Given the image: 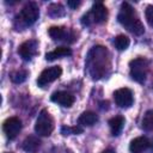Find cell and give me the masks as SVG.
Segmentation results:
<instances>
[{
	"label": "cell",
	"mask_w": 153,
	"mask_h": 153,
	"mask_svg": "<svg viewBox=\"0 0 153 153\" xmlns=\"http://www.w3.org/2000/svg\"><path fill=\"white\" fill-rule=\"evenodd\" d=\"M129 67H130V76L133 78V80H135L139 84H143L147 75L148 62L143 57H137L130 61Z\"/></svg>",
	"instance_id": "cell-6"
},
{
	"label": "cell",
	"mask_w": 153,
	"mask_h": 153,
	"mask_svg": "<svg viewBox=\"0 0 153 153\" xmlns=\"http://www.w3.org/2000/svg\"><path fill=\"white\" fill-rule=\"evenodd\" d=\"M129 43H130L129 38L124 35H118L114 39V44L118 50H126L129 47Z\"/></svg>",
	"instance_id": "cell-20"
},
{
	"label": "cell",
	"mask_w": 153,
	"mask_h": 153,
	"mask_svg": "<svg viewBox=\"0 0 153 153\" xmlns=\"http://www.w3.org/2000/svg\"><path fill=\"white\" fill-rule=\"evenodd\" d=\"M71 54H72V50H71L68 47H57L55 50L49 51V53H47V54H45V60L53 61V60L59 59V57L69 56Z\"/></svg>",
	"instance_id": "cell-15"
},
{
	"label": "cell",
	"mask_w": 153,
	"mask_h": 153,
	"mask_svg": "<svg viewBox=\"0 0 153 153\" xmlns=\"http://www.w3.org/2000/svg\"><path fill=\"white\" fill-rule=\"evenodd\" d=\"M61 74H62V69L60 66H53V67L45 68L39 74L38 79H37V84L39 86H45L47 84H50L54 80H56Z\"/></svg>",
	"instance_id": "cell-7"
},
{
	"label": "cell",
	"mask_w": 153,
	"mask_h": 153,
	"mask_svg": "<svg viewBox=\"0 0 153 153\" xmlns=\"http://www.w3.org/2000/svg\"><path fill=\"white\" fill-rule=\"evenodd\" d=\"M145 16H146V19L148 22V24L153 27V6L152 5H148L145 10Z\"/></svg>",
	"instance_id": "cell-23"
},
{
	"label": "cell",
	"mask_w": 153,
	"mask_h": 153,
	"mask_svg": "<svg viewBox=\"0 0 153 153\" xmlns=\"http://www.w3.org/2000/svg\"><path fill=\"white\" fill-rule=\"evenodd\" d=\"M48 14L53 18H57V17H62L65 14V8L61 4H51L48 7Z\"/></svg>",
	"instance_id": "cell-19"
},
{
	"label": "cell",
	"mask_w": 153,
	"mask_h": 153,
	"mask_svg": "<svg viewBox=\"0 0 153 153\" xmlns=\"http://www.w3.org/2000/svg\"><path fill=\"white\" fill-rule=\"evenodd\" d=\"M2 130L6 134V136L10 140H13L17 137L19 131L22 130V122L18 117H10L4 122Z\"/></svg>",
	"instance_id": "cell-8"
},
{
	"label": "cell",
	"mask_w": 153,
	"mask_h": 153,
	"mask_svg": "<svg viewBox=\"0 0 153 153\" xmlns=\"http://www.w3.org/2000/svg\"><path fill=\"white\" fill-rule=\"evenodd\" d=\"M109 126H110V129H111V134L114 136L118 135L121 133L123 126H124V118L122 116H115L109 121Z\"/></svg>",
	"instance_id": "cell-17"
},
{
	"label": "cell",
	"mask_w": 153,
	"mask_h": 153,
	"mask_svg": "<svg viewBox=\"0 0 153 153\" xmlns=\"http://www.w3.org/2000/svg\"><path fill=\"white\" fill-rule=\"evenodd\" d=\"M51 100H53L54 103L60 104L61 106L69 108V106H72L73 103H74V96L71 94L69 92L59 91V92L53 93V96H51Z\"/></svg>",
	"instance_id": "cell-11"
},
{
	"label": "cell",
	"mask_w": 153,
	"mask_h": 153,
	"mask_svg": "<svg viewBox=\"0 0 153 153\" xmlns=\"http://www.w3.org/2000/svg\"><path fill=\"white\" fill-rule=\"evenodd\" d=\"M53 129H54V121H53L50 114L45 109H43L36 120L35 131L41 136H49L51 134Z\"/></svg>",
	"instance_id": "cell-5"
},
{
	"label": "cell",
	"mask_w": 153,
	"mask_h": 153,
	"mask_svg": "<svg viewBox=\"0 0 153 153\" xmlns=\"http://www.w3.org/2000/svg\"><path fill=\"white\" fill-rule=\"evenodd\" d=\"M109 66V53L105 47L96 45L88 51V55L86 57V67L88 74L93 80H98L104 76Z\"/></svg>",
	"instance_id": "cell-1"
},
{
	"label": "cell",
	"mask_w": 153,
	"mask_h": 153,
	"mask_svg": "<svg viewBox=\"0 0 153 153\" xmlns=\"http://www.w3.org/2000/svg\"><path fill=\"white\" fill-rule=\"evenodd\" d=\"M141 124H142V128L146 131L153 130V110L146 111V114L143 115V118H142Z\"/></svg>",
	"instance_id": "cell-18"
},
{
	"label": "cell",
	"mask_w": 153,
	"mask_h": 153,
	"mask_svg": "<svg viewBox=\"0 0 153 153\" xmlns=\"http://www.w3.org/2000/svg\"><path fill=\"white\" fill-rule=\"evenodd\" d=\"M117 19H118L120 24L126 26L130 32H133L136 36H141L145 32L143 24L137 18L133 7L128 2H123L121 5V10H120V13L117 16Z\"/></svg>",
	"instance_id": "cell-2"
},
{
	"label": "cell",
	"mask_w": 153,
	"mask_h": 153,
	"mask_svg": "<svg viewBox=\"0 0 153 153\" xmlns=\"http://www.w3.org/2000/svg\"><path fill=\"white\" fill-rule=\"evenodd\" d=\"M61 133L63 135H71V134H80L82 133V128L81 127H68V126H63L61 128Z\"/></svg>",
	"instance_id": "cell-22"
},
{
	"label": "cell",
	"mask_w": 153,
	"mask_h": 153,
	"mask_svg": "<svg viewBox=\"0 0 153 153\" xmlns=\"http://www.w3.org/2000/svg\"><path fill=\"white\" fill-rule=\"evenodd\" d=\"M41 142L36 136H27L23 142V149L26 153H36L39 149Z\"/></svg>",
	"instance_id": "cell-13"
},
{
	"label": "cell",
	"mask_w": 153,
	"mask_h": 153,
	"mask_svg": "<svg viewBox=\"0 0 153 153\" xmlns=\"http://www.w3.org/2000/svg\"><path fill=\"white\" fill-rule=\"evenodd\" d=\"M98 121V116L93 112V111H85L82 112L79 118H78V122L80 126H85V127H91L93 126L96 122Z\"/></svg>",
	"instance_id": "cell-14"
},
{
	"label": "cell",
	"mask_w": 153,
	"mask_h": 153,
	"mask_svg": "<svg viewBox=\"0 0 153 153\" xmlns=\"http://www.w3.org/2000/svg\"><path fill=\"white\" fill-rule=\"evenodd\" d=\"M26 78H27V72L24 71V69L17 71V72H14V73L11 74V79H12V81L16 82V84H20V82L25 81Z\"/></svg>",
	"instance_id": "cell-21"
},
{
	"label": "cell",
	"mask_w": 153,
	"mask_h": 153,
	"mask_svg": "<svg viewBox=\"0 0 153 153\" xmlns=\"http://www.w3.org/2000/svg\"><path fill=\"white\" fill-rule=\"evenodd\" d=\"M114 99H115V103L120 108H129L134 100L133 99V92L127 87L118 88L114 93Z\"/></svg>",
	"instance_id": "cell-10"
},
{
	"label": "cell",
	"mask_w": 153,
	"mask_h": 153,
	"mask_svg": "<svg viewBox=\"0 0 153 153\" xmlns=\"http://www.w3.org/2000/svg\"><path fill=\"white\" fill-rule=\"evenodd\" d=\"M67 5H68L71 8H76V7L80 5V1H79V0H68V1H67Z\"/></svg>",
	"instance_id": "cell-24"
},
{
	"label": "cell",
	"mask_w": 153,
	"mask_h": 153,
	"mask_svg": "<svg viewBox=\"0 0 153 153\" xmlns=\"http://www.w3.org/2000/svg\"><path fill=\"white\" fill-rule=\"evenodd\" d=\"M37 53H38V42L35 39H30V41L22 43L18 49V54L25 61L31 60L35 55H37Z\"/></svg>",
	"instance_id": "cell-9"
},
{
	"label": "cell",
	"mask_w": 153,
	"mask_h": 153,
	"mask_svg": "<svg viewBox=\"0 0 153 153\" xmlns=\"http://www.w3.org/2000/svg\"><path fill=\"white\" fill-rule=\"evenodd\" d=\"M102 153H115V151H114V149H111V148H109V149H105V151H103Z\"/></svg>",
	"instance_id": "cell-25"
},
{
	"label": "cell",
	"mask_w": 153,
	"mask_h": 153,
	"mask_svg": "<svg viewBox=\"0 0 153 153\" xmlns=\"http://www.w3.org/2000/svg\"><path fill=\"white\" fill-rule=\"evenodd\" d=\"M106 17H108V10H106V7L102 2H96V4H93L91 11L87 12L81 18V23L84 25H90L92 23L100 24V23H103V22L106 20Z\"/></svg>",
	"instance_id": "cell-3"
},
{
	"label": "cell",
	"mask_w": 153,
	"mask_h": 153,
	"mask_svg": "<svg viewBox=\"0 0 153 153\" xmlns=\"http://www.w3.org/2000/svg\"><path fill=\"white\" fill-rule=\"evenodd\" d=\"M49 36L54 39V41H61V39H66V37H68V30L62 27V26H51L48 30Z\"/></svg>",
	"instance_id": "cell-16"
},
{
	"label": "cell",
	"mask_w": 153,
	"mask_h": 153,
	"mask_svg": "<svg viewBox=\"0 0 153 153\" xmlns=\"http://www.w3.org/2000/svg\"><path fill=\"white\" fill-rule=\"evenodd\" d=\"M39 17V8L36 2H27L17 16V22H20L23 26L32 25Z\"/></svg>",
	"instance_id": "cell-4"
},
{
	"label": "cell",
	"mask_w": 153,
	"mask_h": 153,
	"mask_svg": "<svg viewBox=\"0 0 153 153\" xmlns=\"http://www.w3.org/2000/svg\"><path fill=\"white\" fill-rule=\"evenodd\" d=\"M151 146V142L147 137L145 136H139V137H135L130 145H129V149L131 153H142L145 152L148 147Z\"/></svg>",
	"instance_id": "cell-12"
}]
</instances>
